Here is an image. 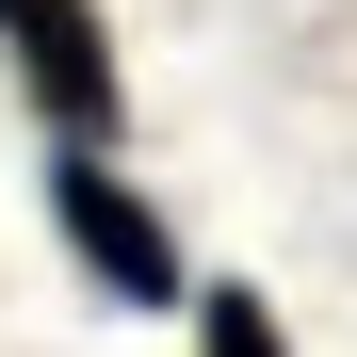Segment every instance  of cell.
Segmentation results:
<instances>
[{
	"label": "cell",
	"mask_w": 357,
	"mask_h": 357,
	"mask_svg": "<svg viewBox=\"0 0 357 357\" xmlns=\"http://www.w3.org/2000/svg\"><path fill=\"white\" fill-rule=\"evenodd\" d=\"M0 66H17V98L49 114L66 162H114V130H130V66H114L98 0H0Z\"/></svg>",
	"instance_id": "cell-1"
},
{
	"label": "cell",
	"mask_w": 357,
	"mask_h": 357,
	"mask_svg": "<svg viewBox=\"0 0 357 357\" xmlns=\"http://www.w3.org/2000/svg\"><path fill=\"white\" fill-rule=\"evenodd\" d=\"M49 227H66V260L114 292V309H162V292H195L178 276V227L146 178H114V162H49Z\"/></svg>",
	"instance_id": "cell-2"
},
{
	"label": "cell",
	"mask_w": 357,
	"mask_h": 357,
	"mask_svg": "<svg viewBox=\"0 0 357 357\" xmlns=\"http://www.w3.org/2000/svg\"><path fill=\"white\" fill-rule=\"evenodd\" d=\"M195 357H292V325L260 309L244 276H211V292H195Z\"/></svg>",
	"instance_id": "cell-3"
}]
</instances>
